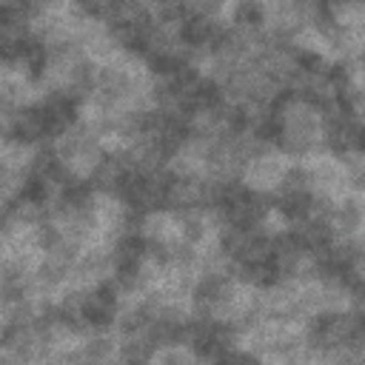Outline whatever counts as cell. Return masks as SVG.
I'll return each mask as SVG.
<instances>
[{"label":"cell","instance_id":"7a4b0ae2","mask_svg":"<svg viewBox=\"0 0 365 365\" xmlns=\"http://www.w3.org/2000/svg\"><path fill=\"white\" fill-rule=\"evenodd\" d=\"M305 163V171H308V180H311V188L314 191H322V194H331V197H342L348 194V177H345V163L339 154L334 151H314Z\"/></svg>","mask_w":365,"mask_h":365},{"label":"cell","instance_id":"277c9868","mask_svg":"<svg viewBox=\"0 0 365 365\" xmlns=\"http://www.w3.org/2000/svg\"><path fill=\"white\" fill-rule=\"evenodd\" d=\"M11 140L29 143V145H40L43 140H51L48 117H46V108H43L40 103H29V106H20V108H17V114H14V128H11Z\"/></svg>","mask_w":365,"mask_h":365},{"label":"cell","instance_id":"30bf717a","mask_svg":"<svg viewBox=\"0 0 365 365\" xmlns=\"http://www.w3.org/2000/svg\"><path fill=\"white\" fill-rule=\"evenodd\" d=\"M6 145H9V137H3V134H0V157H3V151H6Z\"/></svg>","mask_w":365,"mask_h":365},{"label":"cell","instance_id":"5b68a950","mask_svg":"<svg viewBox=\"0 0 365 365\" xmlns=\"http://www.w3.org/2000/svg\"><path fill=\"white\" fill-rule=\"evenodd\" d=\"M365 225V200L354 191L336 197L334 211H331V228L336 237H359Z\"/></svg>","mask_w":365,"mask_h":365},{"label":"cell","instance_id":"ba28073f","mask_svg":"<svg viewBox=\"0 0 365 365\" xmlns=\"http://www.w3.org/2000/svg\"><path fill=\"white\" fill-rule=\"evenodd\" d=\"M71 6V0H26V9L31 17L40 14H51V11H66Z\"/></svg>","mask_w":365,"mask_h":365},{"label":"cell","instance_id":"6da1fadb","mask_svg":"<svg viewBox=\"0 0 365 365\" xmlns=\"http://www.w3.org/2000/svg\"><path fill=\"white\" fill-rule=\"evenodd\" d=\"M288 165H291V160L277 145L274 148H265V151H259L257 157L248 160V165L242 171V182L251 191H257V194H277V188H279Z\"/></svg>","mask_w":365,"mask_h":365},{"label":"cell","instance_id":"8fae6325","mask_svg":"<svg viewBox=\"0 0 365 365\" xmlns=\"http://www.w3.org/2000/svg\"><path fill=\"white\" fill-rule=\"evenodd\" d=\"M0 63H3V43H0Z\"/></svg>","mask_w":365,"mask_h":365},{"label":"cell","instance_id":"8992f818","mask_svg":"<svg viewBox=\"0 0 365 365\" xmlns=\"http://www.w3.org/2000/svg\"><path fill=\"white\" fill-rule=\"evenodd\" d=\"M83 362H114L120 359V336L114 328H94L80 336Z\"/></svg>","mask_w":365,"mask_h":365},{"label":"cell","instance_id":"52a82bcc","mask_svg":"<svg viewBox=\"0 0 365 365\" xmlns=\"http://www.w3.org/2000/svg\"><path fill=\"white\" fill-rule=\"evenodd\" d=\"M151 362H163V365H185V362H200L197 351L188 342H168L163 348L154 351Z\"/></svg>","mask_w":365,"mask_h":365},{"label":"cell","instance_id":"9c48e42d","mask_svg":"<svg viewBox=\"0 0 365 365\" xmlns=\"http://www.w3.org/2000/svg\"><path fill=\"white\" fill-rule=\"evenodd\" d=\"M17 6H26V0H0V9H17Z\"/></svg>","mask_w":365,"mask_h":365},{"label":"cell","instance_id":"3957f363","mask_svg":"<svg viewBox=\"0 0 365 365\" xmlns=\"http://www.w3.org/2000/svg\"><path fill=\"white\" fill-rule=\"evenodd\" d=\"M114 274V257H111V245L106 242H88L77 251L74 265H71V282L77 285H97L103 279H108Z\"/></svg>","mask_w":365,"mask_h":365}]
</instances>
